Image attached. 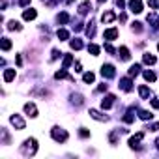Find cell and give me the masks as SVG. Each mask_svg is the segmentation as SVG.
<instances>
[{
	"label": "cell",
	"instance_id": "1",
	"mask_svg": "<svg viewBox=\"0 0 159 159\" xmlns=\"http://www.w3.org/2000/svg\"><path fill=\"white\" fill-rule=\"evenodd\" d=\"M19 152H21V155H25V157H34V155L38 153V140H36L34 137L25 139V142L21 144Z\"/></svg>",
	"mask_w": 159,
	"mask_h": 159
},
{
	"label": "cell",
	"instance_id": "2",
	"mask_svg": "<svg viewBox=\"0 0 159 159\" xmlns=\"http://www.w3.org/2000/svg\"><path fill=\"white\" fill-rule=\"evenodd\" d=\"M51 137H52V140H54V142H58V144H64V142L69 139V133H67L64 127H60V125H54V127L51 129Z\"/></svg>",
	"mask_w": 159,
	"mask_h": 159
},
{
	"label": "cell",
	"instance_id": "3",
	"mask_svg": "<svg viewBox=\"0 0 159 159\" xmlns=\"http://www.w3.org/2000/svg\"><path fill=\"white\" fill-rule=\"evenodd\" d=\"M10 124H11L17 131H23V129L26 127V122H25V118H23L21 114H11V116H10Z\"/></svg>",
	"mask_w": 159,
	"mask_h": 159
},
{
	"label": "cell",
	"instance_id": "4",
	"mask_svg": "<svg viewBox=\"0 0 159 159\" xmlns=\"http://www.w3.org/2000/svg\"><path fill=\"white\" fill-rule=\"evenodd\" d=\"M101 75H103V79H114L116 77V67L112 64H103L101 66Z\"/></svg>",
	"mask_w": 159,
	"mask_h": 159
},
{
	"label": "cell",
	"instance_id": "5",
	"mask_svg": "<svg viewBox=\"0 0 159 159\" xmlns=\"http://www.w3.org/2000/svg\"><path fill=\"white\" fill-rule=\"evenodd\" d=\"M23 111H25V114L28 116V118H38V107H36V103H32V101H28V103H25L23 105Z\"/></svg>",
	"mask_w": 159,
	"mask_h": 159
},
{
	"label": "cell",
	"instance_id": "6",
	"mask_svg": "<svg viewBox=\"0 0 159 159\" xmlns=\"http://www.w3.org/2000/svg\"><path fill=\"white\" fill-rule=\"evenodd\" d=\"M118 86H120L122 92H131V90H133V77H129V75H127V77H122Z\"/></svg>",
	"mask_w": 159,
	"mask_h": 159
},
{
	"label": "cell",
	"instance_id": "7",
	"mask_svg": "<svg viewBox=\"0 0 159 159\" xmlns=\"http://www.w3.org/2000/svg\"><path fill=\"white\" fill-rule=\"evenodd\" d=\"M144 139V131H140V133H137V135H133V137H129V148L131 150H139L140 148V140Z\"/></svg>",
	"mask_w": 159,
	"mask_h": 159
},
{
	"label": "cell",
	"instance_id": "8",
	"mask_svg": "<svg viewBox=\"0 0 159 159\" xmlns=\"http://www.w3.org/2000/svg\"><path fill=\"white\" fill-rule=\"evenodd\" d=\"M114 101H116V96H114V94H107V96L101 99V109H103V111H109V109L114 105Z\"/></svg>",
	"mask_w": 159,
	"mask_h": 159
},
{
	"label": "cell",
	"instance_id": "9",
	"mask_svg": "<svg viewBox=\"0 0 159 159\" xmlns=\"http://www.w3.org/2000/svg\"><path fill=\"white\" fill-rule=\"evenodd\" d=\"M118 28L116 26H112V28H107L105 32H103V39H107V41H114V39H118Z\"/></svg>",
	"mask_w": 159,
	"mask_h": 159
},
{
	"label": "cell",
	"instance_id": "10",
	"mask_svg": "<svg viewBox=\"0 0 159 159\" xmlns=\"http://www.w3.org/2000/svg\"><path fill=\"white\" fill-rule=\"evenodd\" d=\"M54 79H56V81H62V79H67L69 83H75V77H73V75H69V73L66 71V67H62L60 71H56V73H54Z\"/></svg>",
	"mask_w": 159,
	"mask_h": 159
},
{
	"label": "cell",
	"instance_id": "11",
	"mask_svg": "<svg viewBox=\"0 0 159 159\" xmlns=\"http://www.w3.org/2000/svg\"><path fill=\"white\" fill-rule=\"evenodd\" d=\"M88 114H90V118H94V120H98V122H107V120H109V116L103 114V112L98 111V109H90Z\"/></svg>",
	"mask_w": 159,
	"mask_h": 159
},
{
	"label": "cell",
	"instance_id": "12",
	"mask_svg": "<svg viewBox=\"0 0 159 159\" xmlns=\"http://www.w3.org/2000/svg\"><path fill=\"white\" fill-rule=\"evenodd\" d=\"M135 111H137V107H129L125 111V114L122 116V122L124 124H133L135 122Z\"/></svg>",
	"mask_w": 159,
	"mask_h": 159
},
{
	"label": "cell",
	"instance_id": "13",
	"mask_svg": "<svg viewBox=\"0 0 159 159\" xmlns=\"http://www.w3.org/2000/svg\"><path fill=\"white\" fill-rule=\"evenodd\" d=\"M127 6H129V11L131 13H142V8H144L140 0H129Z\"/></svg>",
	"mask_w": 159,
	"mask_h": 159
},
{
	"label": "cell",
	"instance_id": "14",
	"mask_svg": "<svg viewBox=\"0 0 159 159\" xmlns=\"http://www.w3.org/2000/svg\"><path fill=\"white\" fill-rule=\"evenodd\" d=\"M0 144H4V146L11 144V137H10V133H8L6 127H0Z\"/></svg>",
	"mask_w": 159,
	"mask_h": 159
},
{
	"label": "cell",
	"instance_id": "15",
	"mask_svg": "<svg viewBox=\"0 0 159 159\" xmlns=\"http://www.w3.org/2000/svg\"><path fill=\"white\" fill-rule=\"evenodd\" d=\"M69 99H71V103H73L75 107H83V105H84V96H83V94H79V92L71 94Z\"/></svg>",
	"mask_w": 159,
	"mask_h": 159
},
{
	"label": "cell",
	"instance_id": "16",
	"mask_svg": "<svg viewBox=\"0 0 159 159\" xmlns=\"http://www.w3.org/2000/svg\"><path fill=\"white\" fill-rule=\"evenodd\" d=\"M92 11V4H90V0H83L81 4H79V13L81 15H88Z\"/></svg>",
	"mask_w": 159,
	"mask_h": 159
},
{
	"label": "cell",
	"instance_id": "17",
	"mask_svg": "<svg viewBox=\"0 0 159 159\" xmlns=\"http://www.w3.org/2000/svg\"><path fill=\"white\" fill-rule=\"evenodd\" d=\"M15 75H17V71L13 69V67H8V69H4V83H11V81H15Z\"/></svg>",
	"mask_w": 159,
	"mask_h": 159
},
{
	"label": "cell",
	"instance_id": "18",
	"mask_svg": "<svg viewBox=\"0 0 159 159\" xmlns=\"http://www.w3.org/2000/svg\"><path fill=\"white\" fill-rule=\"evenodd\" d=\"M114 19H116V13L111 11V10H109V11H103V15H101V23H103V25H111Z\"/></svg>",
	"mask_w": 159,
	"mask_h": 159
},
{
	"label": "cell",
	"instance_id": "19",
	"mask_svg": "<svg viewBox=\"0 0 159 159\" xmlns=\"http://www.w3.org/2000/svg\"><path fill=\"white\" fill-rule=\"evenodd\" d=\"M118 56H120V60H124V62H127L129 58H131V51L125 47V45H122L120 49H118Z\"/></svg>",
	"mask_w": 159,
	"mask_h": 159
},
{
	"label": "cell",
	"instance_id": "20",
	"mask_svg": "<svg viewBox=\"0 0 159 159\" xmlns=\"http://www.w3.org/2000/svg\"><path fill=\"white\" fill-rule=\"evenodd\" d=\"M142 77H144L146 83H155V81H157V75H155L152 69H144V71H142Z\"/></svg>",
	"mask_w": 159,
	"mask_h": 159
},
{
	"label": "cell",
	"instance_id": "21",
	"mask_svg": "<svg viewBox=\"0 0 159 159\" xmlns=\"http://www.w3.org/2000/svg\"><path fill=\"white\" fill-rule=\"evenodd\" d=\"M36 17H38V11H36L34 8H28V10L23 11V19H25V21H34Z\"/></svg>",
	"mask_w": 159,
	"mask_h": 159
},
{
	"label": "cell",
	"instance_id": "22",
	"mask_svg": "<svg viewBox=\"0 0 159 159\" xmlns=\"http://www.w3.org/2000/svg\"><path fill=\"white\" fill-rule=\"evenodd\" d=\"M56 23H58L60 26L67 25V23H69V13H67V11H62V13H58V15H56Z\"/></svg>",
	"mask_w": 159,
	"mask_h": 159
},
{
	"label": "cell",
	"instance_id": "23",
	"mask_svg": "<svg viewBox=\"0 0 159 159\" xmlns=\"http://www.w3.org/2000/svg\"><path fill=\"white\" fill-rule=\"evenodd\" d=\"M6 28H8V30H15V32H21V30H23V25H21L19 21H15V19H11V21H8V25H6Z\"/></svg>",
	"mask_w": 159,
	"mask_h": 159
},
{
	"label": "cell",
	"instance_id": "24",
	"mask_svg": "<svg viewBox=\"0 0 159 159\" xmlns=\"http://www.w3.org/2000/svg\"><path fill=\"white\" fill-rule=\"evenodd\" d=\"M146 21L150 23V26H152V28H155V30L159 28V17H157L155 13H148V17H146Z\"/></svg>",
	"mask_w": 159,
	"mask_h": 159
},
{
	"label": "cell",
	"instance_id": "25",
	"mask_svg": "<svg viewBox=\"0 0 159 159\" xmlns=\"http://www.w3.org/2000/svg\"><path fill=\"white\" fill-rule=\"evenodd\" d=\"M139 96H140V99H150L152 92H150V88L146 84H142V86H139Z\"/></svg>",
	"mask_w": 159,
	"mask_h": 159
},
{
	"label": "cell",
	"instance_id": "26",
	"mask_svg": "<svg viewBox=\"0 0 159 159\" xmlns=\"http://www.w3.org/2000/svg\"><path fill=\"white\" fill-rule=\"evenodd\" d=\"M83 81H84L86 84H94V81H96V73H94V71H86V73H83Z\"/></svg>",
	"mask_w": 159,
	"mask_h": 159
},
{
	"label": "cell",
	"instance_id": "27",
	"mask_svg": "<svg viewBox=\"0 0 159 159\" xmlns=\"http://www.w3.org/2000/svg\"><path fill=\"white\" fill-rule=\"evenodd\" d=\"M69 47H71L73 51H81V49L84 47V43L79 39V38H75V39H69Z\"/></svg>",
	"mask_w": 159,
	"mask_h": 159
},
{
	"label": "cell",
	"instance_id": "28",
	"mask_svg": "<svg viewBox=\"0 0 159 159\" xmlns=\"http://www.w3.org/2000/svg\"><path fill=\"white\" fill-rule=\"evenodd\" d=\"M84 32H86V36H88V38L92 39V38L96 36V23H94V21H90V23L86 25V28H84Z\"/></svg>",
	"mask_w": 159,
	"mask_h": 159
},
{
	"label": "cell",
	"instance_id": "29",
	"mask_svg": "<svg viewBox=\"0 0 159 159\" xmlns=\"http://www.w3.org/2000/svg\"><path fill=\"white\" fill-rule=\"evenodd\" d=\"M142 62H144L146 66H153V64L157 62V58H155L153 54H150V52H144V54H142Z\"/></svg>",
	"mask_w": 159,
	"mask_h": 159
},
{
	"label": "cell",
	"instance_id": "30",
	"mask_svg": "<svg viewBox=\"0 0 159 159\" xmlns=\"http://www.w3.org/2000/svg\"><path fill=\"white\" fill-rule=\"evenodd\" d=\"M137 112H139V118H140V120H146V122H148V120L153 118V114H152L150 111H146V109H137Z\"/></svg>",
	"mask_w": 159,
	"mask_h": 159
},
{
	"label": "cell",
	"instance_id": "31",
	"mask_svg": "<svg viewBox=\"0 0 159 159\" xmlns=\"http://www.w3.org/2000/svg\"><path fill=\"white\" fill-rule=\"evenodd\" d=\"M56 38H58L60 41H67V39H69V32H67L66 28H58V30H56Z\"/></svg>",
	"mask_w": 159,
	"mask_h": 159
},
{
	"label": "cell",
	"instance_id": "32",
	"mask_svg": "<svg viewBox=\"0 0 159 159\" xmlns=\"http://www.w3.org/2000/svg\"><path fill=\"white\" fill-rule=\"evenodd\" d=\"M140 69H142V66H140V64H133V66L127 69V75H129V77H137V75L140 73Z\"/></svg>",
	"mask_w": 159,
	"mask_h": 159
},
{
	"label": "cell",
	"instance_id": "33",
	"mask_svg": "<svg viewBox=\"0 0 159 159\" xmlns=\"http://www.w3.org/2000/svg\"><path fill=\"white\" fill-rule=\"evenodd\" d=\"M0 47H2L4 52H8L11 49V39L10 38H2V39H0Z\"/></svg>",
	"mask_w": 159,
	"mask_h": 159
},
{
	"label": "cell",
	"instance_id": "34",
	"mask_svg": "<svg viewBox=\"0 0 159 159\" xmlns=\"http://www.w3.org/2000/svg\"><path fill=\"white\" fill-rule=\"evenodd\" d=\"M88 52H90L92 56H99L101 47H99V45H96V43H90V45H88Z\"/></svg>",
	"mask_w": 159,
	"mask_h": 159
},
{
	"label": "cell",
	"instance_id": "35",
	"mask_svg": "<svg viewBox=\"0 0 159 159\" xmlns=\"http://www.w3.org/2000/svg\"><path fill=\"white\" fill-rule=\"evenodd\" d=\"M73 62H75L73 54H69V52H67V54L64 56V60H62V67H66V69H67V67H69V66H71Z\"/></svg>",
	"mask_w": 159,
	"mask_h": 159
},
{
	"label": "cell",
	"instance_id": "36",
	"mask_svg": "<svg viewBox=\"0 0 159 159\" xmlns=\"http://www.w3.org/2000/svg\"><path fill=\"white\" fill-rule=\"evenodd\" d=\"M30 94H32V96H41V98H49V96H51L49 90H43V88H34Z\"/></svg>",
	"mask_w": 159,
	"mask_h": 159
},
{
	"label": "cell",
	"instance_id": "37",
	"mask_svg": "<svg viewBox=\"0 0 159 159\" xmlns=\"http://www.w3.org/2000/svg\"><path fill=\"white\" fill-rule=\"evenodd\" d=\"M118 133H120L118 129H114V131H111V133H109V140H111V144H112V146H116V144H118Z\"/></svg>",
	"mask_w": 159,
	"mask_h": 159
},
{
	"label": "cell",
	"instance_id": "38",
	"mask_svg": "<svg viewBox=\"0 0 159 159\" xmlns=\"http://www.w3.org/2000/svg\"><path fill=\"white\" fill-rule=\"evenodd\" d=\"M79 137H81V139H90V129L81 127V129H79Z\"/></svg>",
	"mask_w": 159,
	"mask_h": 159
},
{
	"label": "cell",
	"instance_id": "39",
	"mask_svg": "<svg viewBox=\"0 0 159 159\" xmlns=\"http://www.w3.org/2000/svg\"><path fill=\"white\" fill-rule=\"evenodd\" d=\"M131 30L133 32H142V23H139V21H135V23H131Z\"/></svg>",
	"mask_w": 159,
	"mask_h": 159
},
{
	"label": "cell",
	"instance_id": "40",
	"mask_svg": "<svg viewBox=\"0 0 159 159\" xmlns=\"http://www.w3.org/2000/svg\"><path fill=\"white\" fill-rule=\"evenodd\" d=\"M103 47H105V51H107L109 54H116V52H118V51H116V49H114V47L111 45V41H107V43H105Z\"/></svg>",
	"mask_w": 159,
	"mask_h": 159
},
{
	"label": "cell",
	"instance_id": "41",
	"mask_svg": "<svg viewBox=\"0 0 159 159\" xmlns=\"http://www.w3.org/2000/svg\"><path fill=\"white\" fill-rule=\"evenodd\" d=\"M58 56H62V52H60V49H52V52H51V58H49V62H54Z\"/></svg>",
	"mask_w": 159,
	"mask_h": 159
},
{
	"label": "cell",
	"instance_id": "42",
	"mask_svg": "<svg viewBox=\"0 0 159 159\" xmlns=\"http://www.w3.org/2000/svg\"><path fill=\"white\" fill-rule=\"evenodd\" d=\"M146 129H148V131H153V133H155V131H159V122L148 124V125H146Z\"/></svg>",
	"mask_w": 159,
	"mask_h": 159
},
{
	"label": "cell",
	"instance_id": "43",
	"mask_svg": "<svg viewBox=\"0 0 159 159\" xmlns=\"http://www.w3.org/2000/svg\"><path fill=\"white\" fill-rule=\"evenodd\" d=\"M148 6L152 10H159V0H148Z\"/></svg>",
	"mask_w": 159,
	"mask_h": 159
},
{
	"label": "cell",
	"instance_id": "44",
	"mask_svg": "<svg viewBox=\"0 0 159 159\" xmlns=\"http://www.w3.org/2000/svg\"><path fill=\"white\" fill-rule=\"evenodd\" d=\"M107 88H109V86H107V84L103 83V84H99V86L96 88V92H98V94H101V92H107Z\"/></svg>",
	"mask_w": 159,
	"mask_h": 159
},
{
	"label": "cell",
	"instance_id": "45",
	"mask_svg": "<svg viewBox=\"0 0 159 159\" xmlns=\"http://www.w3.org/2000/svg\"><path fill=\"white\" fill-rule=\"evenodd\" d=\"M75 71H77V73L83 71V64H81V62H75Z\"/></svg>",
	"mask_w": 159,
	"mask_h": 159
},
{
	"label": "cell",
	"instance_id": "46",
	"mask_svg": "<svg viewBox=\"0 0 159 159\" xmlns=\"http://www.w3.org/2000/svg\"><path fill=\"white\" fill-rule=\"evenodd\" d=\"M116 6H118L120 10H124V8H125V0H116Z\"/></svg>",
	"mask_w": 159,
	"mask_h": 159
},
{
	"label": "cell",
	"instance_id": "47",
	"mask_svg": "<svg viewBox=\"0 0 159 159\" xmlns=\"http://www.w3.org/2000/svg\"><path fill=\"white\" fill-rule=\"evenodd\" d=\"M32 2V0H19V6H23V8H26L28 4Z\"/></svg>",
	"mask_w": 159,
	"mask_h": 159
},
{
	"label": "cell",
	"instance_id": "48",
	"mask_svg": "<svg viewBox=\"0 0 159 159\" xmlns=\"http://www.w3.org/2000/svg\"><path fill=\"white\" fill-rule=\"evenodd\" d=\"M152 107H153V109H159V99H157V98L152 99Z\"/></svg>",
	"mask_w": 159,
	"mask_h": 159
},
{
	"label": "cell",
	"instance_id": "49",
	"mask_svg": "<svg viewBox=\"0 0 159 159\" xmlns=\"http://www.w3.org/2000/svg\"><path fill=\"white\" fill-rule=\"evenodd\" d=\"M118 19H120V21H122V23H124V21H125V19H127V15H125V13H120V17H118Z\"/></svg>",
	"mask_w": 159,
	"mask_h": 159
},
{
	"label": "cell",
	"instance_id": "50",
	"mask_svg": "<svg viewBox=\"0 0 159 159\" xmlns=\"http://www.w3.org/2000/svg\"><path fill=\"white\" fill-rule=\"evenodd\" d=\"M155 146H157V148H159V139H157V140H155Z\"/></svg>",
	"mask_w": 159,
	"mask_h": 159
},
{
	"label": "cell",
	"instance_id": "51",
	"mask_svg": "<svg viewBox=\"0 0 159 159\" xmlns=\"http://www.w3.org/2000/svg\"><path fill=\"white\" fill-rule=\"evenodd\" d=\"M98 2H99V4H103V2H107V0H98Z\"/></svg>",
	"mask_w": 159,
	"mask_h": 159
},
{
	"label": "cell",
	"instance_id": "52",
	"mask_svg": "<svg viewBox=\"0 0 159 159\" xmlns=\"http://www.w3.org/2000/svg\"><path fill=\"white\" fill-rule=\"evenodd\" d=\"M157 51H159V45H157Z\"/></svg>",
	"mask_w": 159,
	"mask_h": 159
}]
</instances>
